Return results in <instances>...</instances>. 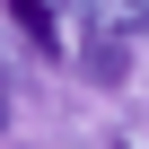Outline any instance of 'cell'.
Here are the masks:
<instances>
[{"label": "cell", "instance_id": "obj_1", "mask_svg": "<svg viewBox=\"0 0 149 149\" xmlns=\"http://www.w3.org/2000/svg\"><path fill=\"white\" fill-rule=\"evenodd\" d=\"M79 9V26H97V35H140L149 26V0H70Z\"/></svg>", "mask_w": 149, "mask_h": 149}, {"label": "cell", "instance_id": "obj_2", "mask_svg": "<svg viewBox=\"0 0 149 149\" xmlns=\"http://www.w3.org/2000/svg\"><path fill=\"white\" fill-rule=\"evenodd\" d=\"M0 9L18 18V35H26L35 53H61V26H53V0H0Z\"/></svg>", "mask_w": 149, "mask_h": 149}, {"label": "cell", "instance_id": "obj_3", "mask_svg": "<svg viewBox=\"0 0 149 149\" xmlns=\"http://www.w3.org/2000/svg\"><path fill=\"white\" fill-rule=\"evenodd\" d=\"M79 53H88V70H97L105 88H123V79H132V44H123V35H97V26H88V44H79Z\"/></svg>", "mask_w": 149, "mask_h": 149}, {"label": "cell", "instance_id": "obj_4", "mask_svg": "<svg viewBox=\"0 0 149 149\" xmlns=\"http://www.w3.org/2000/svg\"><path fill=\"white\" fill-rule=\"evenodd\" d=\"M0 132H9V79H0Z\"/></svg>", "mask_w": 149, "mask_h": 149}]
</instances>
